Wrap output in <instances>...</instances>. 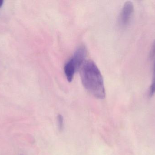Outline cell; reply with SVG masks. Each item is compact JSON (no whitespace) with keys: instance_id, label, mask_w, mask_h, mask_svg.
I'll use <instances>...</instances> for the list:
<instances>
[{"instance_id":"1","label":"cell","mask_w":155,"mask_h":155,"mask_svg":"<svg viewBox=\"0 0 155 155\" xmlns=\"http://www.w3.org/2000/svg\"><path fill=\"white\" fill-rule=\"evenodd\" d=\"M80 68L81 81L84 87L96 98L104 99L106 93L104 79L94 62L92 60H87Z\"/></svg>"},{"instance_id":"2","label":"cell","mask_w":155,"mask_h":155,"mask_svg":"<svg viewBox=\"0 0 155 155\" xmlns=\"http://www.w3.org/2000/svg\"><path fill=\"white\" fill-rule=\"evenodd\" d=\"M134 11V6L131 1L125 3L121 10L119 17V23L120 26L125 27L129 23Z\"/></svg>"},{"instance_id":"3","label":"cell","mask_w":155,"mask_h":155,"mask_svg":"<svg viewBox=\"0 0 155 155\" xmlns=\"http://www.w3.org/2000/svg\"><path fill=\"white\" fill-rule=\"evenodd\" d=\"M155 93V64L154 70L153 77V81L150 88V96H153Z\"/></svg>"},{"instance_id":"4","label":"cell","mask_w":155,"mask_h":155,"mask_svg":"<svg viewBox=\"0 0 155 155\" xmlns=\"http://www.w3.org/2000/svg\"><path fill=\"white\" fill-rule=\"evenodd\" d=\"M57 122L59 130L63 131L64 129V118L61 115H59L57 116Z\"/></svg>"},{"instance_id":"5","label":"cell","mask_w":155,"mask_h":155,"mask_svg":"<svg viewBox=\"0 0 155 155\" xmlns=\"http://www.w3.org/2000/svg\"><path fill=\"white\" fill-rule=\"evenodd\" d=\"M155 56V40L152 46V49L150 51V58H153Z\"/></svg>"},{"instance_id":"6","label":"cell","mask_w":155,"mask_h":155,"mask_svg":"<svg viewBox=\"0 0 155 155\" xmlns=\"http://www.w3.org/2000/svg\"><path fill=\"white\" fill-rule=\"evenodd\" d=\"M3 1H0V8L2 7V5L3 3Z\"/></svg>"}]
</instances>
